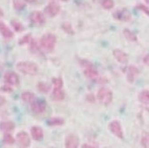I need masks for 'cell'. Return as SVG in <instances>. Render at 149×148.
<instances>
[{
  "instance_id": "29",
  "label": "cell",
  "mask_w": 149,
  "mask_h": 148,
  "mask_svg": "<svg viewBox=\"0 0 149 148\" xmlns=\"http://www.w3.org/2000/svg\"><path fill=\"white\" fill-rule=\"evenodd\" d=\"M62 28L66 33H69V34H73L74 33V31H73V28H72V25L70 23H64L62 24Z\"/></svg>"
},
{
  "instance_id": "30",
  "label": "cell",
  "mask_w": 149,
  "mask_h": 148,
  "mask_svg": "<svg viewBox=\"0 0 149 148\" xmlns=\"http://www.w3.org/2000/svg\"><path fill=\"white\" fill-rule=\"evenodd\" d=\"M31 35H24L23 38L21 39L20 40H19V44H28L29 42L31 41Z\"/></svg>"
},
{
  "instance_id": "31",
  "label": "cell",
  "mask_w": 149,
  "mask_h": 148,
  "mask_svg": "<svg viewBox=\"0 0 149 148\" xmlns=\"http://www.w3.org/2000/svg\"><path fill=\"white\" fill-rule=\"evenodd\" d=\"M10 86L11 85H8V84H6V85H4L0 88V90L2 92H3V93H11L13 91V90H12V88Z\"/></svg>"
},
{
  "instance_id": "2",
  "label": "cell",
  "mask_w": 149,
  "mask_h": 148,
  "mask_svg": "<svg viewBox=\"0 0 149 148\" xmlns=\"http://www.w3.org/2000/svg\"><path fill=\"white\" fill-rule=\"evenodd\" d=\"M53 90L52 93V99L56 101H62L65 98V93L63 91V81L61 78L52 80Z\"/></svg>"
},
{
  "instance_id": "13",
  "label": "cell",
  "mask_w": 149,
  "mask_h": 148,
  "mask_svg": "<svg viewBox=\"0 0 149 148\" xmlns=\"http://www.w3.org/2000/svg\"><path fill=\"white\" fill-rule=\"evenodd\" d=\"M139 71L138 68L133 65L129 66L127 71V79L130 83H133L135 81V78L139 75Z\"/></svg>"
},
{
  "instance_id": "9",
  "label": "cell",
  "mask_w": 149,
  "mask_h": 148,
  "mask_svg": "<svg viewBox=\"0 0 149 148\" xmlns=\"http://www.w3.org/2000/svg\"><path fill=\"white\" fill-rule=\"evenodd\" d=\"M4 81L10 85H18L19 84V77L14 72H7L4 74Z\"/></svg>"
},
{
  "instance_id": "20",
  "label": "cell",
  "mask_w": 149,
  "mask_h": 148,
  "mask_svg": "<svg viewBox=\"0 0 149 148\" xmlns=\"http://www.w3.org/2000/svg\"><path fill=\"white\" fill-rule=\"evenodd\" d=\"M123 35H124V37L127 40L129 41H132V42H135L137 40V36H136V35L131 30H129L127 28H125L123 31Z\"/></svg>"
},
{
  "instance_id": "8",
  "label": "cell",
  "mask_w": 149,
  "mask_h": 148,
  "mask_svg": "<svg viewBox=\"0 0 149 148\" xmlns=\"http://www.w3.org/2000/svg\"><path fill=\"white\" fill-rule=\"evenodd\" d=\"M16 141L21 147H28L31 145V138L25 131H20L16 135Z\"/></svg>"
},
{
  "instance_id": "7",
  "label": "cell",
  "mask_w": 149,
  "mask_h": 148,
  "mask_svg": "<svg viewBox=\"0 0 149 148\" xmlns=\"http://www.w3.org/2000/svg\"><path fill=\"white\" fill-rule=\"evenodd\" d=\"M29 19H30V21L31 23L36 25V26H42L46 20L45 14H43L42 12L39 11V10L32 11L29 15Z\"/></svg>"
},
{
  "instance_id": "27",
  "label": "cell",
  "mask_w": 149,
  "mask_h": 148,
  "mask_svg": "<svg viewBox=\"0 0 149 148\" xmlns=\"http://www.w3.org/2000/svg\"><path fill=\"white\" fill-rule=\"evenodd\" d=\"M11 25L14 28V30L17 32H21V31L24 30V26L23 24H21L20 22H19L18 20H15V19H13L11 20Z\"/></svg>"
},
{
  "instance_id": "35",
  "label": "cell",
  "mask_w": 149,
  "mask_h": 148,
  "mask_svg": "<svg viewBox=\"0 0 149 148\" xmlns=\"http://www.w3.org/2000/svg\"><path fill=\"white\" fill-rule=\"evenodd\" d=\"M82 147H95L94 145H91V144H83L82 145Z\"/></svg>"
},
{
  "instance_id": "24",
  "label": "cell",
  "mask_w": 149,
  "mask_h": 148,
  "mask_svg": "<svg viewBox=\"0 0 149 148\" xmlns=\"http://www.w3.org/2000/svg\"><path fill=\"white\" fill-rule=\"evenodd\" d=\"M141 145L143 147L149 148V132H143L141 136Z\"/></svg>"
},
{
  "instance_id": "25",
  "label": "cell",
  "mask_w": 149,
  "mask_h": 148,
  "mask_svg": "<svg viewBox=\"0 0 149 148\" xmlns=\"http://www.w3.org/2000/svg\"><path fill=\"white\" fill-rule=\"evenodd\" d=\"M3 142L7 145H13L15 142V139L9 132H7L3 135Z\"/></svg>"
},
{
  "instance_id": "18",
  "label": "cell",
  "mask_w": 149,
  "mask_h": 148,
  "mask_svg": "<svg viewBox=\"0 0 149 148\" xmlns=\"http://www.w3.org/2000/svg\"><path fill=\"white\" fill-rule=\"evenodd\" d=\"M15 127V125L13 122L7 121V122H0V131H3L5 133L12 131Z\"/></svg>"
},
{
  "instance_id": "26",
  "label": "cell",
  "mask_w": 149,
  "mask_h": 148,
  "mask_svg": "<svg viewBox=\"0 0 149 148\" xmlns=\"http://www.w3.org/2000/svg\"><path fill=\"white\" fill-rule=\"evenodd\" d=\"M102 6L106 10H111L114 6V2L113 0H102Z\"/></svg>"
},
{
  "instance_id": "28",
  "label": "cell",
  "mask_w": 149,
  "mask_h": 148,
  "mask_svg": "<svg viewBox=\"0 0 149 148\" xmlns=\"http://www.w3.org/2000/svg\"><path fill=\"white\" fill-rule=\"evenodd\" d=\"M37 88L40 92H42V93H48L50 90V87H49V85H47L46 83L44 82H40L37 85Z\"/></svg>"
},
{
  "instance_id": "17",
  "label": "cell",
  "mask_w": 149,
  "mask_h": 148,
  "mask_svg": "<svg viewBox=\"0 0 149 148\" xmlns=\"http://www.w3.org/2000/svg\"><path fill=\"white\" fill-rule=\"evenodd\" d=\"M31 134L32 138L36 141H40L44 137L43 130L39 126H32L31 129Z\"/></svg>"
},
{
  "instance_id": "1",
  "label": "cell",
  "mask_w": 149,
  "mask_h": 148,
  "mask_svg": "<svg viewBox=\"0 0 149 148\" xmlns=\"http://www.w3.org/2000/svg\"><path fill=\"white\" fill-rule=\"evenodd\" d=\"M16 69L22 73L29 76H35L39 72L36 64L31 61H21L16 65Z\"/></svg>"
},
{
  "instance_id": "12",
  "label": "cell",
  "mask_w": 149,
  "mask_h": 148,
  "mask_svg": "<svg viewBox=\"0 0 149 148\" xmlns=\"http://www.w3.org/2000/svg\"><path fill=\"white\" fill-rule=\"evenodd\" d=\"M79 145V138L74 134H70L65 138V146L68 148H77Z\"/></svg>"
},
{
  "instance_id": "33",
  "label": "cell",
  "mask_w": 149,
  "mask_h": 148,
  "mask_svg": "<svg viewBox=\"0 0 149 148\" xmlns=\"http://www.w3.org/2000/svg\"><path fill=\"white\" fill-rule=\"evenodd\" d=\"M143 60V63H144L145 65L149 66V54L148 55H146Z\"/></svg>"
},
{
  "instance_id": "19",
  "label": "cell",
  "mask_w": 149,
  "mask_h": 148,
  "mask_svg": "<svg viewBox=\"0 0 149 148\" xmlns=\"http://www.w3.org/2000/svg\"><path fill=\"white\" fill-rule=\"evenodd\" d=\"M21 98L22 100L24 101L26 103H32L35 101V95L34 93H31V92H24V93L21 94Z\"/></svg>"
},
{
  "instance_id": "21",
  "label": "cell",
  "mask_w": 149,
  "mask_h": 148,
  "mask_svg": "<svg viewBox=\"0 0 149 148\" xmlns=\"http://www.w3.org/2000/svg\"><path fill=\"white\" fill-rule=\"evenodd\" d=\"M139 100L140 102L147 104L149 102V91L148 90H143L139 94Z\"/></svg>"
},
{
  "instance_id": "32",
  "label": "cell",
  "mask_w": 149,
  "mask_h": 148,
  "mask_svg": "<svg viewBox=\"0 0 149 148\" xmlns=\"http://www.w3.org/2000/svg\"><path fill=\"white\" fill-rule=\"evenodd\" d=\"M137 7L139 8V10H141L142 11H143V12H144L146 15H149V8L148 7H147L146 6H144V5H143V4H139V5H138V7Z\"/></svg>"
},
{
  "instance_id": "6",
  "label": "cell",
  "mask_w": 149,
  "mask_h": 148,
  "mask_svg": "<svg viewBox=\"0 0 149 148\" xmlns=\"http://www.w3.org/2000/svg\"><path fill=\"white\" fill-rule=\"evenodd\" d=\"M109 130L117 138L123 139V132L121 124L118 121L114 120L111 122L109 124Z\"/></svg>"
},
{
  "instance_id": "34",
  "label": "cell",
  "mask_w": 149,
  "mask_h": 148,
  "mask_svg": "<svg viewBox=\"0 0 149 148\" xmlns=\"http://www.w3.org/2000/svg\"><path fill=\"white\" fill-rule=\"evenodd\" d=\"M5 102H6V99L4 98L3 97L0 95V106H3L4 104H5Z\"/></svg>"
},
{
  "instance_id": "11",
  "label": "cell",
  "mask_w": 149,
  "mask_h": 148,
  "mask_svg": "<svg viewBox=\"0 0 149 148\" xmlns=\"http://www.w3.org/2000/svg\"><path fill=\"white\" fill-rule=\"evenodd\" d=\"M114 17L116 19L122 21H129L132 19V15L130 11L127 9H121V10H116L114 13Z\"/></svg>"
},
{
  "instance_id": "23",
  "label": "cell",
  "mask_w": 149,
  "mask_h": 148,
  "mask_svg": "<svg viewBox=\"0 0 149 148\" xmlns=\"http://www.w3.org/2000/svg\"><path fill=\"white\" fill-rule=\"evenodd\" d=\"M26 0H13V7L15 10H23L26 6Z\"/></svg>"
},
{
  "instance_id": "15",
  "label": "cell",
  "mask_w": 149,
  "mask_h": 148,
  "mask_svg": "<svg viewBox=\"0 0 149 148\" xmlns=\"http://www.w3.org/2000/svg\"><path fill=\"white\" fill-rule=\"evenodd\" d=\"M85 66V70H84V74L87 76L88 78L90 79H94V78H97L98 76V72L96 69L93 68V66L90 64H86L84 65Z\"/></svg>"
},
{
  "instance_id": "38",
  "label": "cell",
  "mask_w": 149,
  "mask_h": 148,
  "mask_svg": "<svg viewBox=\"0 0 149 148\" xmlns=\"http://www.w3.org/2000/svg\"><path fill=\"white\" fill-rule=\"evenodd\" d=\"M144 2H145L147 4H149V0H144Z\"/></svg>"
},
{
  "instance_id": "14",
  "label": "cell",
  "mask_w": 149,
  "mask_h": 148,
  "mask_svg": "<svg viewBox=\"0 0 149 148\" xmlns=\"http://www.w3.org/2000/svg\"><path fill=\"white\" fill-rule=\"evenodd\" d=\"M31 110L36 114H43L46 110V103L45 101H34L31 103Z\"/></svg>"
},
{
  "instance_id": "4",
  "label": "cell",
  "mask_w": 149,
  "mask_h": 148,
  "mask_svg": "<svg viewBox=\"0 0 149 148\" xmlns=\"http://www.w3.org/2000/svg\"><path fill=\"white\" fill-rule=\"evenodd\" d=\"M97 100L99 101L100 103L104 105V106H108V105H110L112 102V100H113V93L108 88L102 87V88H101L100 90L97 91Z\"/></svg>"
},
{
  "instance_id": "5",
  "label": "cell",
  "mask_w": 149,
  "mask_h": 148,
  "mask_svg": "<svg viewBox=\"0 0 149 148\" xmlns=\"http://www.w3.org/2000/svg\"><path fill=\"white\" fill-rule=\"evenodd\" d=\"M60 10H61V7L59 4L56 2H52L45 7L44 14L49 18H53L59 14Z\"/></svg>"
},
{
  "instance_id": "22",
  "label": "cell",
  "mask_w": 149,
  "mask_h": 148,
  "mask_svg": "<svg viewBox=\"0 0 149 148\" xmlns=\"http://www.w3.org/2000/svg\"><path fill=\"white\" fill-rule=\"evenodd\" d=\"M65 121L62 118H60V117H53L51 118L49 120L47 121V124L49 126H61L64 124Z\"/></svg>"
},
{
  "instance_id": "3",
  "label": "cell",
  "mask_w": 149,
  "mask_h": 148,
  "mask_svg": "<svg viewBox=\"0 0 149 148\" xmlns=\"http://www.w3.org/2000/svg\"><path fill=\"white\" fill-rule=\"evenodd\" d=\"M56 43V38L55 35L52 33H47L42 36L40 40V45L44 49L48 52H52L55 48Z\"/></svg>"
},
{
  "instance_id": "10",
  "label": "cell",
  "mask_w": 149,
  "mask_h": 148,
  "mask_svg": "<svg viewBox=\"0 0 149 148\" xmlns=\"http://www.w3.org/2000/svg\"><path fill=\"white\" fill-rule=\"evenodd\" d=\"M113 56H114V59L120 64L125 65L128 62V55L124 52L121 49H115L113 51Z\"/></svg>"
},
{
  "instance_id": "16",
  "label": "cell",
  "mask_w": 149,
  "mask_h": 148,
  "mask_svg": "<svg viewBox=\"0 0 149 148\" xmlns=\"http://www.w3.org/2000/svg\"><path fill=\"white\" fill-rule=\"evenodd\" d=\"M0 34L7 39H10L14 36L13 31L3 21H0Z\"/></svg>"
},
{
  "instance_id": "36",
  "label": "cell",
  "mask_w": 149,
  "mask_h": 148,
  "mask_svg": "<svg viewBox=\"0 0 149 148\" xmlns=\"http://www.w3.org/2000/svg\"><path fill=\"white\" fill-rule=\"evenodd\" d=\"M3 15H4L3 10L2 9H1V8H0V18L3 17Z\"/></svg>"
},
{
  "instance_id": "37",
  "label": "cell",
  "mask_w": 149,
  "mask_h": 148,
  "mask_svg": "<svg viewBox=\"0 0 149 148\" xmlns=\"http://www.w3.org/2000/svg\"><path fill=\"white\" fill-rule=\"evenodd\" d=\"M36 0H26V2H28V3H33Z\"/></svg>"
}]
</instances>
